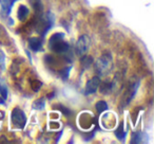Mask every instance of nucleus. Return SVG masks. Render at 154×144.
<instances>
[{"mask_svg": "<svg viewBox=\"0 0 154 144\" xmlns=\"http://www.w3.org/2000/svg\"><path fill=\"white\" fill-rule=\"evenodd\" d=\"M64 33H55L49 39V48L54 53L64 54L69 51V45L64 41Z\"/></svg>", "mask_w": 154, "mask_h": 144, "instance_id": "1", "label": "nucleus"}, {"mask_svg": "<svg viewBox=\"0 0 154 144\" xmlns=\"http://www.w3.org/2000/svg\"><path fill=\"white\" fill-rule=\"evenodd\" d=\"M112 66H113V58L109 53L103 54L95 62V69L99 75H106L109 73Z\"/></svg>", "mask_w": 154, "mask_h": 144, "instance_id": "2", "label": "nucleus"}, {"mask_svg": "<svg viewBox=\"0 0 154 144\" xmlns=\"http://www.w3.org/2000/svg\"><path fill=\"white\" fill-rule=\"evenodd\" d=\"M11 120L16 128L23 129L24 126H26V114H24L23 110L20 109L19 107H16L13 109V111L11 114Z\"/></svg>", "mask_w": 154, "mask_h": 144, "instance_id": "3", "label": "nucleus"}, {"mask_svg": "<svg viewBox=\"0 0 154 144\" xmlns=\"http://www.w3.org/2000/svg\"><path fill=\"white\" fill-rule=\"evenodd\" d=\"M91 45V39L88 35H82V36L78 38V40L76 41V53L79 56H82L88 52L89 48Z\"/></svg>", "mask_w": 154, "mask_h": 144, "instance_id": "4", "label": "nucleus"}, {"mask_svg": "<svg viewBox=\"0 0 154 144\" xmlns=\"http://www.w3.org/2000/svg\"><path fill=\"white\" fill-rule=\"evenodd\" d=\"M100 86V78L98 76H94L91 80H89L86 84V88H85V94H93L97 91V89Z\"/></svg>", "mask_w": 154, "mask_h": 144, "instance_id": "5", "label": "nucleus"}, {"mask_svg": "<svg viewBox=\"0 0 154 144\" xmlns=\"http://www.w3.org/2000/svg\"><path fill=\"white\" fill-rule=\"evenodd\" d=\"M42 45V38H40V37H31V38H29V47L34 52L41 51Z\"/></svg>", "mask_w": 154, "mask_h": 144, "instance_id": "6", "label": "nucleus"}, {"mask_svg": "<svg viewBox=\"0 0 154 144\" xmlns=\"http://www.w3.org/2000/svg\"><path fill=\"white\" fill-rule=\"evenodd\" d=\"M30 3L33 7V9H34L36 15L38 16V17H40L43 12V5H42V2H41V0H30Z\"/></svg>", "mask_w": 154, "mask_h": 144, "instance_id": "7", "label": "nucleus"}, {"mask_svg": "<svg viewBox=\"0 0 154 144\" xmlns=\"http://www.w3.org/2000/svg\"><path fill=\"white\" fill-rule=\"evenodd\" d=\"M13 0H1V10L5 13V15H9L11 13V10L14 5Z\"/></svg>", "mask_w": 154, "mask_h": 144, "instance_id": "8", "label": "nucleus"}, {"mask_svg": "<svg viewBox=\"0 0 154 144\" xmlns=\"http://www.w3.org/2000/svg\"><path fill=\"white\" fill-rule=\"evenodd\" d=\"M29 13H30V11H29V9L26 5H20V7L18 8V13H17L18 19H19L20 21H24V20L26 19V17L29 16Z\"/></svg>", "mask_w": 154, "mask_h": 144, "instance_id": "9", "label": "nucleus"}, {"mask_svg": "<svg viewBox=\"0 0 154 144\" xmlns=\"http://www.w3.org/2000/svg\"><path fill=\"white\" fill-rule=\"evenodd\" d=\"M146 135L143 133H140V131H137V133H134L131 137V143H143L146 141Z\"/></svg>", "mask_w": 154, "mask_h": 144, "instance_id": "10", "label": "nucleus"}, {"mask_svg": "<svg viewBox=\"0 0 154 144\" xmlns=\"http://www.w3.org/2000/svg\"><path fill=\"white\" fill-rule=\"evenodd\" d=\"M93 64V58L89 55H82V69H88Z\"/></svg>", "mask_w": 154, "mask_h": 144, "instance_id": "11", "label": "nucleus"}, {"mask_svg": "<svg viewBox=\"0 0 154 144\" xmlns=\"http://www.w3.org/2000/svg\"><path fill=\"white\" fill-rule=\"evenodd\" d=\"M95 108H96L97 112L98 114H103V111H107L108 110V104L105 101H98L95 104Z\"/></svg>", "mask_w": 154, "mask_h": 144, "instance_id": "12", "label": "nucleus"}, {"mask_svg": "<svg viewBox=\"0 0 154 144\" xmlns=\"http://www.w3.org/2000/svg\"><path fill=\"white\" fill-rule=\"evenodd\" d=\"M126 135H127V131L124 130V124L120 123L119 126H118V128L115 130V136L119 140H124L125 138H126Z\"/></svg>", "mask_w": 154, "mask_h": 144, "instance_id": "13", "label": "nucleus"}, {"mask_svg": "<svg viewBox=\"0 0 154 144\" xmlns=\"http://www.w3.org/2000/svg\"><path fill=\"white\" fill-rule=\"evenodd\" d=\"M45 107V99H38L33 103V108L36 110H42Z\"/></svg>", "mask_w": 154, "mask_h": 144, "instance_id": "14", "label": "nucleus"}, {"mask_svg": "<svg viewBox=\"0 0 154 144\" xmlns=\"http://www.w3.org/2000/svg\"><path fill=\"white\" fill-rule=\"evenodd\" d=\"M112 87H113V85H112V83L105 82L103 85H101L100 92H101V93H105V94H107V93H110V92H111V91H112Z\"/></svg>", "mask_w": 154, "mask_h": 144, "instance_id": "15", "label": "nucleus"}, {"mask_svg": "<svg viewBox=\"0 0 154 144\" xmlns=\"http://www.w3.org/2000/svg\"><path fill=\"white\" fill-rule=\"evenodd\" d=\"M55 108L59 110V111H61V114H63L64 116H66V117H69V116H71V114H72V111H71L69 108H66V106H63V105H60V104H58Z\"/></svg>", "mask_w": 154, "mask_h": 144, "instance_id": "16", "label": "nucleus"}, {"mask_svg": "<svg viewBox=\"0 0 154 144\" xmlns=\"http://www.w3.org/2000/svg\"><path fill=\"white\" fill-rule=\"evenodd\" d=\"M70 70H71V67H66V68L62 69V70L60 71V76H61L64 81L68 80L69 74H70Z\"/></svg>", "mask_w": 154, "mask_h": 144, "instance_id": "17", "label": "nucleus"}, {"mask_svg": "<svg viewBox=\"0 0 154 144\" xmlns=\"http://www.w3.org/2000/svg\"><path fill=\"white\" fill-rule=\"evenodd\" d=\"M0 68H5V54L2 50H0Z\"/></svg>", "mask_w": 154, "mask_h": 144, "instance_id": "18", "label": "nucleus"}, {"mask_svg": "<svg viewBox=\"0 0 154 144\" xmlns=\"http://www.w3.org/2000/svg\"><path fill=\"white\" fill-rule=\"evenodd\" d=\"M0 97H2L5 100L8 98V88L3 85H0Z\"/></svg>", "mask_w": 154, "mask_h": 144, "instance_id": "19", "label": "nucleus"}, {"mask_svg": "<svg viewBox=\"0 0 154 144\" xmlns=\"http://www.w3.org/2000/svg\"><path fill=\"white\" fill-rule=\"evenodd\" d=\"M41 86H42V84H41L39 81L36 80V81H34V82H32V88L34 91H38Z\"/></svg>", "mask_w": 154, "mask_h": 144, "instance_id": "20", "label": "nucleus"}, {"mask_svg": "<svg viewBox=\"0 0 154 144\" xmlns=\"http://www.w3.org/2000/svg\"><path fill=\"white\" fill-rule=\"evenodd\" d=\"M10 70L12 71V73H13V74H16L18 72V70H19V67H16V65L14 64L13 66L11 67V69H10Z\"/></svg>", "mask_w": 154, "mask_h": 144, "instance_id": "21", "label": "nucleus"}, {"mask_svg": "<svg viewBox=\"0 0 154 144\" xmlns=\"http://www.w3.org/2000/svg\"><path fill=\"white\" fill-rule=\"evenodd\" d=\"M5 100L2 97H0V105H5Z\"/></svg>", "mask_w": 154, "mask_h": 144, "instance_id": "22", "label": "nucleus"}, {"mask_svg": "<svg viewBox=\"0 0 154 144\" xmlns=\"http://www.w3.org/2000/svg\"><path fill=\"white\" fill-rule=\"evenodd\" d=\"M13 1H14V2H16V1H17V0H13Z\"/></svg>", "mask_w": 154, "mask_h": 144, "instance_id": "23", "label": "nucleus"}]
</instances>
